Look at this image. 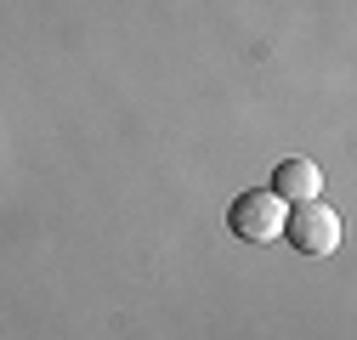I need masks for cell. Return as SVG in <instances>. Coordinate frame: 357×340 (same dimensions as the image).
Returning <instances> with one entry per match:
<instances>
[{
	"label": "cell",
	"mask_w": 357,
	"mask_h": 340,
	"mask_svg": "<svg viewBox=\"0 0 357 340\" xmlns=\"http://www.w3.org/2000/svg\"><path fill=\"white\" fill-rule=\"evenodd\" d=\"M284 238H289L301 255H335V244H340V216H335L324 199H306V204L284 210Z\"/></svg>",
	"instance_id": "6da1fadb"
},
{
	"label": "cell",
	"mask_w": 357,
	"mask_h": 340,
	"mask_svg": "<svg viewBox=\"0 0 357 340\" xmlns=\"http://www.w3.org/2000/svg\"><path fill=\"white\" fill-rule=\"evenodd\" d=\"M227 222H233V233H238V238H250V244H273V238L284 233V199H278L273 187L238 193V199H233V210H227Z\"/></svg>",
	"instance_id": "7a4b0ae2"
},
{
	"label": "cell",
	"mask_w": 357,
	"mask_h": 340,
	"mask_svg": "<svg viewBox=\"0 0 357 340\" xmlns=\"http://www.w3.org/2000/svg\"><path fill=\"white\" fill-rule=\"evenodd\" d=\"M273 193H278L284 204H306V199L324 193V170L312 164V159H284V164L273 170Z\"/></svg>",
	"instance_id": "3957f363"
}]
</instances>
